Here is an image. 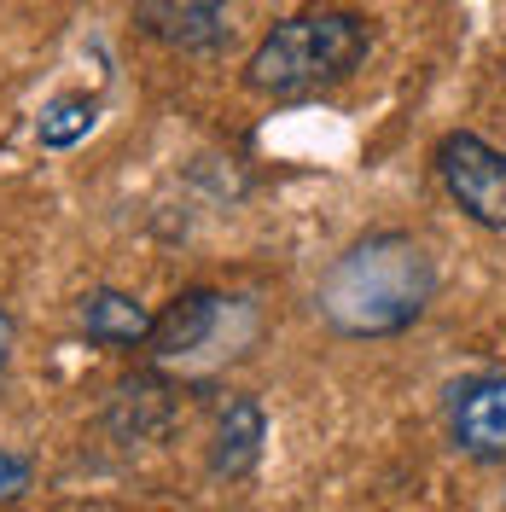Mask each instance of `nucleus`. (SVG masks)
<instances>
[{"instance_id":"nucleus-12","label":"nucleus","mask_w":506,"mask_h":512,"mask_svg":"<svg viewBox=\"0 0 506 512\" xmlns=\"http://www.w3.org/2000/svg\"><path fill=\"white\" fill-rule=\"evenodd\" d=\"M6 355H12V315H6V303H0V367H6Z\"/></svg>"},{"instance_id":"nucleus-7","label":"nucleus","mask_w":506,"mask_h":512,"mask_svg":"<svg viewBox=\"0 0 506 512\" xmlns=\"http://www.w3.org/2000/svg\"><path fill=\"white\" fill-rule=\"evenodd\" d=\"M262 443H268V419H262V402L256 396H227L222 419H216V443H210V472L216 478H251L256 460H262Z\"/></svg>"},{"instance_id":"nucleus-5","label":"nucleus","mask_w":506,"mask_h":512,"mask_svg":"<svg viewBox=\"0 0 506 512\" xmlns=\"http://www.w3.org/2000/svg\"><path fill=\"white\" fill-rule=\"evenodd\" d=\"M448 437L472 460H506V373H477L448 390Z\"/></svg>"},{"instance_id":"nucleus-9","label":"nucleus","mask_w":506,"mask_h":512,"mask_svg":"<svg viewBox=\"0 0 506 512\" xmlns=\"http://www.w3.org/2000/svg\"><path fill=\"white\" fill-rule=\"evenodd\" d=\"M169 419H175V390L158 373H140L134 384H123L111 396V408H105V425L117 437H128V443H146V437L169 431Z\"/></svg>"},{"instance_id":"nucleus-2","label":"nucleus","mask_w":506,"mask_h":512,"mask_svg":"<svg viewBox=\"0 0 506 512\" xmlns=\"http://www.w3.org/2000/svg\"><path fill=\"white\" fill-rule=\"evenodd\" d=\"M367 59V24L355 12H332V6H315V12H297L256 41L251 64H245V82L256 94L274 99H297L315 94V88H332L355 76V64Z\"/></svg>"},{"instance_id":"nucleus-4","label":"nucleus","mask_w":506,"mask_h":512,"mask_svg":"<svg viewBox=\"0 0 506 512\" xmlns=\"http://www.w3.org/2000/svg\"><path fill=\"white\" fill-rule=\"evenodd\" d=\"M245 297H222V291H181L158 320H152V338L140 350L152 355V367H192L204 350L222 344V332L233 320H245Z\"/></svg>"},{"instance_id":"nucleus-8","label":"nucleus","mask_w":506,"mask_h":512,"mask_svg":"<svg viewBox=\"0 0 506 512\" xmlns=\"http://www.w3.org/2000/svg\"><path fill=\"white\" fill-rule=\"evenodd\" d=\"M152 309L140 303V297H128V291H88L82 297V332H88V344L99 350H140L146 338H152Z\"/></svg>"},{"instance_id":"nucleus-6","label":"nucleus","mask_w":506,"mask_h":512,"mask_svg":"<svg viewBox=\"0 0 506 512\" xmlns=\"http://www.w3.org/2000/svg\"><path fill=\"white\" fill-rule=\"evenodd\" d=\"M140 30L181 53H216L227 41V0H140Z\"/></svg>"},{"instance_id":"nucleus-10","label":"nucleus","mask_w":506,"mask_h":512,"mask_svg":"<svg viewBox=\"0 0 506 512\" xmlns=\"http://www.w3.org/2000/svg\"><path fill=\"white\" fill-rule=\"evenodd\" d=\"M94 123H99V99H88V94H59L47 111H41V146L64 152V146H76V140H82Z\"/></svg>"},{"instance_id":"nucleus-1","label":"nucleus","mask_w":506,"mask_h":512,"mask_svg":"<svg viewBox=\"0 0 506 512\" xmlns=\"http://www.w3.org/2000/svg\"><path fill=\"white\" fill-rule=\"evenodd\" d=\"M437 262L413 233H367L320 274L315 309L338 338H396L431 309Z\"/></svg>"},{"instance_id":"nucleus-11","label":"nucleus","mask_w":506,"mask_h":512,"mask_svg":"<svg viewBox=\"0 0 506 512\" xmlns=\"http://www.w3.org/2000/svg\"><path fill=\"white\" fill-rule=\"evenodd\" d=\"M24 489H30V460L0 448V501H18Z\"/></svg>"},{"instance_id":"nucleus-3","label":"nucleus","mask_w":506,"mask_h":512,"mask_svg":"<svg viewBox=\"0 0 506 512\" xmlns=\"http://www.w3.org/2000/svg\"><path fill=\"white\" fill-rule=\"evenodd\" d=\"M437 181L460 204V216L489 233H506V152L483 134L460 128L437 140Z\"/></svg>"}]
</instances>
